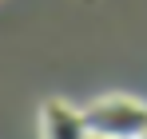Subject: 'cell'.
<instances>
[{
  "label": "cell",
  "mask_w": 147,
  "mask_h": 139,
  "mask_svg": "<svg viewBox=\"0 0 147 139\" xmlns=\"http://www.w3.org/2000/svg\"><path fill=\"white\" fill-rule=\"evenodd\" d=\"M88 131L103 139H143L147 135V103L131 95H103L84 107Z\"/></svg>",
  "instance_id": "1"
},
{
  "label": "cell",
  "mask_w": 147,
  "mask_h": 139,
  "mask_svg": "<svg viewBox=\"0 0 147 139\" xmlns=\"http://www.w3.org/2000/svg\"><path fill=\"white\" fill-rule=\"evenodd\" d=\"M40 139H92L84 107H72L64 99H48L40 107Z\"/></svg>",
  "instance_id": "2"
},
{
  "label": "cell",
  "mask_w": 147,
  "mask_h": 139,
  "mask_svg": "<svg viewBox=\"0 0 147 139\" xmlns=\"http://www.w3.org/2000/svg\"><path fill=\"white\" fill-rule=\"evenodd\" d=\"M92 139H103V135H92Z\"/></svg>",
  "instance_id": "3"
},
{
  "label": "cell",
  "mask_w": 147,
  "mask_h": 139,
  "mask_svg": "<svg viewBox=\"0 0 147 139\" xmlns=\"http://www.w3.org/2000/svg\"><path fill=\"white\" fill-rule=\"evenodd\" d=\"M143 139H147V135H143Z\"/></svg>",
  "instance_id": "4"
}]
</instances>
